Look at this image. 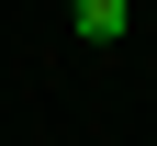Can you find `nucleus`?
<instances>
[{
    "label": "nucleus",
    "instance_id": "obj_1",
    "mask_svg": "<svg viewBox=\"0 0 157 146\" xmlns=\"http://www.w3.org/2000/svg\"><path fill=\"white\" fill-rule=\"evenodd\" d=\"M67 11H78V45H112V34H124V23H135L124 0H67Z\"/></svg>",
    "mask_w": 157,
    "mask_h": 146
}]
</instances>
